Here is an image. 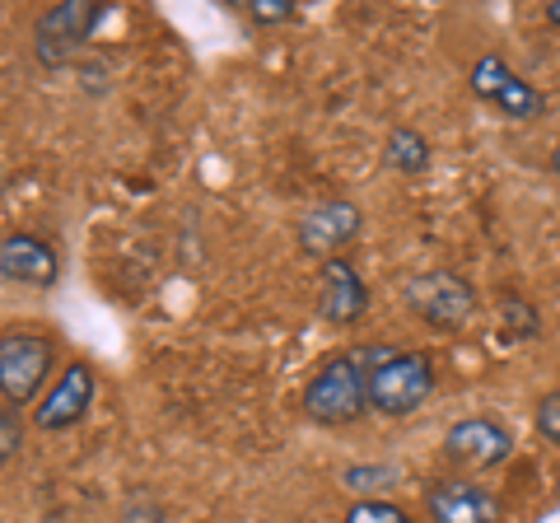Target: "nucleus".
<instances>
[{
    "mask_svg": "<svg viewBox=\"0 0 560 523\" xmlns=\"http://www.w3.org/2000/svg\"><path fill=\"white\" fill-rule=\"evenodd\" d=\"M370 411V360L364 351L327 356L304 383V416L318 426H350Z\"/></svg>",
    "mask_w": 560,
    "mask_h": 523,
    "instance_id": "nucleus-1",
    "label": "nucleus"
},
{
    "mask_svg": "<svg viewBox=\"0 0 560 523\" xmlns=\"http://www.w3.org/2000/svg\"><path fill=\"white\" fill-rule=\"evenodd\" d=\"M434 393V360L420 351H397L383 356L370 370V411L401 421L416 407H425Z\"/></svg>",
    "mask_w": 560,
    "mask_h": 523,
    "instance_id": "nucleus-2",
    "label": "nucleus"
},
{
    "mask_svg": "<svg viewBox=\"0 0 560 523\" xmlns=\"http://www.w3.org/2000/svg\"><path fill=\"white\" fill-rule=\"evenodd\" d=\"M401 300H407V309L420 323L440 327V333H458V327L471 323V313H477V290L458 271H420L407 281Z\"/></svg>",
    "mask_w": 560,
    "mask_h": 523,
    "instance_id": "nucleus-3",
    "label": "nucleus"
},
{
    "mask_svg": "<svg viewBox=\"0 0 560 523\" xmlns=\"http://www.w3.org/2000/svg\"><path fill=\"white\" fill-rule=\"evenodd\" d=\"M103 20V5L90 0H66V5H51L38 24H33V57H38L47 71H61V66L75 61V51L90 43V33Z\"/></svg>",
    "mask_w": 560,
    "mask_h": 523,
    "instance_id": "nucleus-4",
    "label": "nucleus"
},
{
    "mask_svg": "<svg viewBox=\"0 0 560 523\" xmlns=\"http://www.w3.org/2000/svg\"><path fill=\"white\" fill-rule=\"evenodd\" d=\"M51 360H57V351H51L47 337H38V333H5V341H0V397H5L10 407L33 403V397L43 393L47 374H51Z\"/></svg>",
    "mask_w": 560,
    "mask_h": 523,
    "instance_id": "nucleus-5",
    "label": "nucleus"
},
{
    "mask_svg": "<svg viewBox=\"0 0 560 523\" xmlns=\"http://www.w3.org/2000/svg\"><path fill=\"white\" fill-rule=\"evenodd\" d=\"M514 453V434L504 430L490 416H467V421H453L444 434V458L453 467H467V473H486V467H500Z\"/></svg>",
    "mask_w": 560,
    "mask_h": 523,
    "instance_id": "nucleus-6",
    "label": "nucleus"
},
{
    "mask_svg": "<svg viewBox=\"0 0 560 523\" xmlns=\"http://www.w3.org/2000/svg\"><path fill=\"white\" fill-rule=\"evenodd\" d=\"M94 407V370L84 360H70L61 379L43 393V403L33 407V426L38 430H70L84 421V411Z\"/></svg>",
    "mask_w": 560,
    "mask_h": 523,
    "instance_id": "nucleus-7",
    "label": "nucleus"
},
{
    "mask_svg": "<svg viewBox=\"0 0 560 523\" xmlns=\"http://www.w3.org/2000/svg\"><path fill=\"white\" fill-rule=\"evenodd\" d=\"M360 224H364V216L350 201H318L313 211L300 216V230H294V239H300V253L331 262L346 248V243H355Z\"/></svg>",
    "mask_w": 560,
    "mask_h": 523,
    "instance_id": "nucleus-8",
    "label": "nucleus"
},
{
    "mask_svg": "<svg viewBox=\"0 0 560 523\" xmlns=\"http://www.w3.org/2000/svg\"><path fill=\"white\" fill-rule=\"evenodd\" d=\"M425 510H430V523H495L500 500L463 477H448L425 491Z\"/></svg>",
    "mask_w": 560,
    "mask_h": 523,
    "instance_id": "nucleus-9",
    "label": "nucleus"
},
{
    "mask_svg": "<svg viewBox=\"0 0 560 523\" xmlns=\"http://www.w3.org/2000/svg\"><path fill=\"white\" fill-rule=\"evenodd\" d=\"M364 309H370V286L360 281V271L350 267L346 257L323 262V294H318L323 318L337 323V327H350V323L364 318Z\"/></svg>",
    "mask_w": 560,
    "mask_h": 523,
    "instance_id": "nucleus-10",
    "label": "nucleus"
},
{
    "mask_svg": "<svg viewBox=\"0 0 560 523\" xmlns=\"http://www.w3.org/2000/svg\"><path fill=\"white\" fill-rule=\"evenodd\" d=\"M0 271H5V281H20V286H51L61 262H57V248L43 243L38 234H5V243H0Z\"/></svg>",
    "mask_w": 560,
    "mask_h": 523,
    "instance_id": "nucleus-11",
    "label": "nucleus"
},
{
    "mask_svg": "<svg viewBox=\"0 0 560 523\" xmlns=\"http://www.w3.org/2000/svg\"><path fill=\"white\" fill-rule=\"evenodd\" d=\"M383 160H388L397 173H425L430 168V141L411 127H397L388 136V150H383Z\"/></svg>",
    "mask_w": 560,
    "mask_h": 523,
    "instance_id": "nucleus-12",
    "label": "nucleus"
},
{
    "mask_svg": "<svg viewBox=\"0 0 560 523\" xmlns=\"http://www.w3.org/2000/svg\"><path fill=\"white\" fill-rule=\"evenodd\" d=\"M500 323H504V333H510L514 341H533L541 333V318H537V309L523 300V294H500Z\"/></svg>",
    "mask_w": 560,
    "mask_h": 523,
    "instance_id": "nucleus-13",
    "label": "nucleus"
},
{
    "mask_svg": "<svg viewBox=\"0 0 560 523\" xmlns=\"http://www.w3.org/2000/svg\"><path fill=\"white\" fill-rule=\"evenodd\" d=\"M495 108L504 113V117H514V121H533V117H541V108H547V103H541V94L533 90L528 80H510L500 90V98H495Z\"/></svg>",
    "mask_w": 560,
    "mask_h": 523,
    "instance_id": "nucleus-14",
    "label": "nucleus"
},
{
    "mask_svg": "<svg viewBox=\"0 0 560 523\" xmlns=\"http://www.w3.org/2000/svg\"><path fill=\"white\" fill-rule=\"evenodd\" d=\"M510 80H514V71L495 57V51H486V57H477V66H471V94L486 98V103H495Z\"/></svg>",
    "mask_w": 560,
    "mask_h": 523,
    "instance_id": "nucleus-15",
    "label": "nucleus"
},
{
    "mask_svg": "<svg viewBox=\"0 0 560 523\" xmlns=\"http://www.w3.org/2000/svg\"><path fill=\"white\" fill-rule=\"evenodd\" d=\"M346 523H411V514L388 500H355L346 510Z\"/></svg>",
    "mask_w": 560,
    "mask_h": 523,
    "instance_id": "nucleus-16",
    "label": "nucleus"
},
{
    "mask_svg": "<svg viewBox=\"0 0 560 523\" xmlns=\"http://www.w3.org/2000/svg\"><path fill=\"white\" fill-rule=\"evenodd\" d=\"M533 421H537V434H541V440L560 449V388H551L547 397H541Z\"/></svg>",
    "mask_w": 560,
    "mask_h": 523,
    "instance_id": "nucleus-17",
    "label": "nucleus"
},
{
    "mask_svg": "<svg viewBox=\"0 0 560 523\" xmlns=\"http://www.w3.org/2000/svg\"><path fill=\"white\" fill-rule=\"evenodd\" d=\"M20 440H24V426H20V407H0V463H10L20 453Z\"/></svg>",
    "mask_w": 560,
    "mask_h": 523,
    "instance_id": "nucleus-18",
    "label": "nucleus"
},
{
    "mask_svg": "<svg viewBox=\"0 0 560 523\" xmlns=\"http://www.w3.org/2000/svg\"><path fill=\"white\" fill-rule=\"evenodd\" d=\"M248 20H257V24H285L290 14H294V0H248Z\"/></svg>",
    "mask_w": 560,
    "mask_h": 523,
    "instance_id": "nucleus-19",
    "label": "nucleus"
},
{
    "mask_svg": "<svg viewBox=\"0 0 560 523\" xmlns=\"http://www.w3.org/2000/svg\"><path fill=\"white\" fill-rule=\"evenodd\" d=\"M383 477H393L388 467H350V473H346V486H370V481H383Z\"/></svg>",
    "mask_w": 560,
    "mask_h": 523,
    "instance_id": "nucleus-20",
    "label": "nucleus"
},
{
    "mask_svg": "<svg viewBox=\"0 0 560 523\" xmlns=\"http://www.w3.org/2000/svg\"><path fill=\"white\" fill-rule=\"evenodd\" d=\"M547 24L560 28V0H551V5H547Z\"/></svg>",
    "mask_w": 560,
    "mask_h": 523,
    "instance_id": "nucleus-21",
    "label": "nucleus"
},
{
    "mask_svg": "<svg viewBox=\"0 0 560 523\" xmlns=\"http://www.w3.org/2000/svg\"><path fill=\"white\" fill-rule=\"evenodd\" d=\"M551 168L560 173V141H556V150H551Z\"/></svg>",
    "mask_w": 560,
    "mask_h": 523,
    "instance_id": "nucleus-22",
    "label": "nucleus"
}]
</instances>
